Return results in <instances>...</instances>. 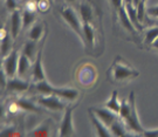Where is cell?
I'll list each match as a JSON object with an SVG mask.
<instances>
[{
	"label": "cell",
	"instance_id": "obj_1",
	"mask_svg": "<svg viewBox=\"0 0 158 137\" xmlns=\"http://www.w3.org/2000/svg\"><path fill=\"white\" fill-rule=\"evenodd\" d=\"M109 70H110L111 79L116 82L132 80V79H135L139 75L138 70L132 68L130 64L125 63L124 61H122V59H118V57L114 61L113 66L110 67Z\"/></svg>",
	"mask_w": 158,
	"mask_h": 137
},
{
	"label": "cell",
	"instance_id": "obj_2",
	"mask_svg": "<svg viewBox=\"0 0 158 137\" xmlns=\"http://www.w3.org/2000/svg\"><path fill=\"white\" fill-rule=\"evenodd\" d=\"M60 14L63 20L68 23V26L79 35V38L85 44V33H83V23H82L83 21L79 13H76V11L72 7H66L60 11Z\"/></svg>",
	"mask_w": 158,
	"mask_h": 137
},
{
	"label": "cell",
	"instance_id": "obj_3",
	"mask_svg": "<svg viewBox=\"0 0 158 137\" xmlns=\"http://www.w3.org/2000/svg\"><path fill=\"white\" fill-rule=\"evenodd\" d=\"M129 100L131 104H132V109H131V113L130 115L124 120V123L127 128L132 130L136 134H143L144 132V128L142 126V123L139 122V117H138V113H137V108H136V100H135V94L134 93H130Z\"/></svg>",
	"mask_w": 158,
	"mask_h": 137
},
{
	"label": "cell",
	"instance_id": "obj_4",
	"mask_svg": "<svg viewBox=\"0 0 158 137\" xmlns=\"http://www.w3.org/2000/svg\"><path fill=\"white\" fill-rule=\"evenodd\" d=\"M19 57H20V53L13 49L7 56L2 59V72L5 73L8 79L15 77L18 75Z\"/></svg>",
	"mask_w": 158,
	"mask_h": 137
},
{
	"label": "cell",
	"instance_id": "obj_5",
	"mask_svg": "<svg viewBox=\"0 0 158 137\" xmlns=\"http://www.w3.org/2000/svg\"><path fill=\"white\" fill-rule=\"evenodd\" d=\"M38 104L52 111H61L66 109V103L61 97L53 94V95H41L38 98Z\"/></svg>",
	"mask_w": 158,
	"mask_h": 137
},
{
	"label": "cell",
	"instance_id": "obj_6",
	"mask_svg": "<svg viewBox=\"0 0 158 137\" xmlns=\"http://www.w3.org/2000/svg\"><path fill=\"white\" fill-rule=\"evenodd\" d=\"M73 107H68L64 110V114L59 128V136H75L73 124Z\"/></svg>",
	"mask_w": 158,
	"mask_h": 137
},
{
	"label": "cell",
	"instance_id": "obj_7",
	"mask_svg": "<svg viewBox=\"0 0 158 137\" xmlns=\"http://www.w3.org/2000/svg\"><path fill=\"white\" fill-rule=\"evenodd\" d=\"M32 77H33L34 82H39V81L46 80L45 69L42 66V46L40 47L36 59L33 62V68H32Z\"/></svg>",
	"mask_w": 158,
	"mask_h": 137
},
{
	"label": "cell",
	"instance_id": "obj_8",
	"mask_svg": "<svg viewBox=\"0 0 158 137\" xmlns=\"http://www.w3.org/2000/svg\"><path fill=\"white\" fill-rule=\"evenodd\" d=\"M90 110L94 114L100 118V120L109 128V127L113 124L115 121L117 120V114H115L114 111L109 110L108 108H90Z\"/></svg>",
	"mask_w": 158,
	"mask_h": 137
},
{
	"label": "cell",
	"instance_id": "obj_9",
	"mask_svg": "<svg viewBox=\"0 0 158 137\" xmlns=\"http://www.w3.org/2000/svg\"><path fill=\"white\" fill-rule=\"evenodd\" d=\"M23 28V18L21 13L15 10L12 12L11 14V26H10V33H11L13 39H17L20 31Z\"/></svg>",
	"mask_w": 158,
	"mask_h": 137
},
{
	"label": "cell",
	"instance_id": "obj_10",
	"mask_svg": "<svg viewBox=\"0 0 158 137\" xmlns=\"http://www.w3.org/2000/svg\"><path fill=\"white\" fill-rule=\"evenodd\" d=\"M6 88L11 91H17V93H23V91L28 90L29 83L23 80V77L18 76V77H12L7 80Z\"/></svg>",
	"mask_w": 158,
	"mask_h": 137
},
{
	"label": "cell",
	"instance_id": "obj_11",
	"mask_svg": "<svg viewBox=\"0 0 158 137\" xmlns=\"http://www.w3.org/2000/svg\"><path fill=\"white\" fill-rule=\"evenodd\" d=\"M54 94L57 95L59 97H61L62 100H66V101H76L77 97L80 95V91L76 89V88H69V87H63V88H57L55 87V90H54Z\"/></svg>",
	"mask_w": 158,
	"mask_h": 137
},
{
	"label": "cell",
	"instance_id": "obj_12",
	"mask_svg": "<svg viewBox=\"0 0 158 137\" xmlns=\"http://www.w3.org/2000/svg\"><path fill=\"white\" fill-rule=\"evenodd\" d=\"M89 115H90L91 123H93V126H94V128H95V130H96V134H97L98 136H103V137L113 136L111 132H110V129L91 111L90 109H89Z\"/></svg>",
	"mask_w": 158,
	"mask_h": 137
},
{
	"label": "cell",
	"instance_id": "obj_13",
	"mask_svg": "<svg viewBox=\"0 0 158 137\" xmlns=\"http://www.w3.org/2000/svg\"><path fill=\"white\" fill-rule=\"evenodd\" d=\"M117 13H118V18H119V23H121V25H122L129 33H131V34H136V33L138 32V29L136 28V26L132 23V21L130 20V18H129V15H128V12H127V10H125L124 5L119 8L118 11H117Z\"/></svg>",
	"mask_w": 158,
	"mask_h": 137
},
{
	"label": "cell",
	"instance_id": "obj_14",
	"mask_svg": "<svg viewBox=\"0 0 158 137\" xmlns=\"http://www.w3.org/2000/svg\"><path fill=\"white\" fill-rule=\"evenodd\" d=\"M83 33H85V45L91 49L95 45V28L91 23H83Z\"/></svg>",
	"mask_w": 158,
	"mask_h": 137
},
{
	"label": "cell",
	"instance_id": "obj_15",
	"mask_svg": "<svg viewBox=\"0 0 158 137\" xmlns=\"http://www.w3.org/2000/svg\"><path fill=\"white\" fill-rule=\"evenodd\" d=\"M31 63H32V60L21 52L20 57H19V64H18V76L20 77L26 76V74L31 69Z\"/></svg>",
	"mask_w": 158,
	"mask_h": 137
},
{
	"label": "cell",
	"instance_id": "obj_16",
	"mask_svg": "<svg viewBox=\"0 0 158 137\" xmlns=\"http://www.w3.org/2000/svg\"><path fill=\"white\" fill-rule=\"evenodd\" d=\"M79 14L83 23H91L94 19V12L89 4L87 2H81L79 6Z\"/></svg>",
	"mask_w": 158,
	"mask_h": 137
},
{
	"label": "cell",
	"instance_id": "obj_17",
	"mask_svg": "<svg viewBox=\"0 0 158 137\" xmlns=\"http://www.w3.org/2000/svg\"><path fill=\"white\" fill-rule=\"evenodd\" d=\"M12 35L11 33H6L2 29V35H1V57H6L13 49H12Z\"/></svg>",
	"mask_w": 158,
	"mask_h": 137
},
{
	"label": "cell",
	"instance_id": "obj_18",
	"mask_svg": "<svg viewBox=\"0 0 158 137\" xmlns=\"http://www.w3.org/2000/svg\"><path fill=\"white\" fill-rule=\"evenodd\" d=\"M124 7L127 12H128V15H129L130 20L132 21V23L136 26V28L138 31L142 29V25L141 21H139V18H138V13H137V7H136L134 4H127L124 2Z\"/></svg>",
	"mask_w": 158,
	"mask_h": 137
},
{
	"label": "cell",
	"instance_id": "obj_19",
	"mask_svg": "<svg viewBox=\"0 0 158 137\" xmlns=\"http://www.w3.org/2000/svg\"><path fill=\"white\" fill-rule=\"evenodd\" d=\"M109 129H110V132L113 136H125L127 135V126L122 118L121 120L117 118L109 127Z\"/></svg>",
	"mask_w": 158,
	"mask_h": 137
},
{
	"label": "cell",
	"instance_id": "obj_20",
	"mask_svg": "<svg viewBox=\"0 0 158 137\" xmlns=\"http://www.w3.org/2000/svg\"><path fill=\"white\" fill-rule=\"evenodd\" d=\"M35 89L41 95H53L55 87H53L47 80H42L39 82H35Z\"/></svg>",
	"mask_w": 158,
	"mask_h": 137
},
{
	"label": "cell",
	"instance_id": "obj_21",
	"mask_svg": "<svg viewBox=\"0 0 158 137\" xmlns=\"http://www.w3.org/2000/svg\"><path fill=\"white\" fill-rule=\"evenodd\" d=\"M38 52L39 51L36 49V41H33V40L27 41L23 48V53L32 60V62H34V60L36 59Z\"/></svg>",
	"mask_w": 158,
	"mask_h": 137
},
{
	"label": "cell",
	"instance_id": "obj_22",
	"mask_svg": "<svg viewBox=\"0 0 158 137\" xmlns=\"http://www.w3.org/2000/svg\"><path fill=\"white\" fill-rule=\"evenodd\" d=\"M104 106H106V108H108L109 110L114 111L115 114H117V115L119 114V110H121V103H119L117 91H114L113 95L110 96V98L106 102Z\"/></svg>",
	"mask_w": 158,
	"mask_h": 137
},
{
	"label": "cell",
	"instance_id": "obj_23",
	"mask_svg": "<svg viewBox=\"0 0 158 137\" xmlns=\"http://www.w3.org/2000/svg\"><path fill=\"white\" fill-rule=\"evenodd\" d=\"M21 18H23V28H28L32 27L36 20V14L34 11H29V10H25L21 13Z\"/></svg>",
	"mask_w": 158,
	"mask_h": 137
},
{
	"label": "cell",
	"instance_id": "obj_24",
	"mask_svg": "<svg viewBox=\"0 0 158 137\" xmlns=\"http://www.w3.org/2000/svg\"><path fill=\"white\" fill-rule=\"evenodd\" d=\"M15 104L19 107V109H23L26 111H32V113H39L40 111V109L32 101H29L27 98H19L18 101H15Z\"/></svg>",
	"mask_w": 158,
	"mask_h": 137
},
{
	"label": "cell",
	"instance_id": "obj_25",
	"mask_svg": "<svg viewBox=\"0 0 158 137\" xmlns=\"http://www.w3.org/2000/svg\"><path fill=\"white\" fill-rule=\"evenodd\" d=\"M44 34V25L41 23H34L29 29V40L38 41L41 39V36Z\"/></svg>",
	"mask_w": 158,
	"mask_h": 137
},
{
	"label": "cell",
	"instance_id": "obj_26",
	"mask_svg": "<svg viewBox=\"0 0 158 137\" xmlns=\"http://www.w3.org/2000/svg\"><path fill=\"white\" fill-rule=\"evenodd\" d=\"M158 38V26L148 28L144 31V40L143 42L145 45H152V42Z\"/></svg>",
	"mask_w": 158,
	"mask_h": 137
},
{
	"label": "cell",
	"instance_id": "obj_27",
	"mask_svg": "<svg viewBox=\"0 0 158 137\" xmlns=\"http://www.w3.org/2000/svg\"><path fill=\"white\" fill-rule=\"evenodd\" d=\"M131 109H132V104H131V102H130V100L129 101H127V100L122 101V103H121V110H119L118 116L124 121L125 118L130 115Z\"/></svg>",
	"mask_w": 158,
	"mask_h": 137
},
{
	"label": "cell",
	"instance_id": "obj_28",
	"mask_svg": "<svg viewBox=\"0 0 158 137\" xmlns=\"http://www.w3.org/2000/svg\"><path fill=\"white\" fill-rule=\"evenodd\" d=\"M32 136H48L49 135V127L47 124H42V126L38 127V129H35L31 132Z\"/></svg>",
	"mask_w": 158,
	"mask_h": 137
},
{
	"label": "cell",
	"instance_id": "obj_29",
	"mask_svg": "<svg viewBox=\"0 0 158 137\" xmlns=\"http://www.w3.org/2000/svg\"><path fill=\"white\" fill-rule=\"evenodd\" d=\"M1 136H20L15 128H7L1 131Z\"/></svg>",
	"mask_w": 158,
	"mask_h": 137
},
{
	"label": "cell",
	"instance_id": "obj_30",
	"mask_svg": "<svg viewBox=\"0 0 158 137\" xmlns=\"http://www.w3.org/2000/svg\"><path fill=\"white\" fill-rule=\"evenodd\" d=\"M147 14H149L150 17L158 18V5L151 6V7H147Z\"/></svg>",
	"mask_w": 158,
	"mask_h": 137
},
{
	"label": "cell",
	"instance_id": "obj_31",
	"mask_svg": "<svg viewBox=\"0 0 158 137\" xmlns=\"http://www.w3.org/2000/svg\"><path fill=\"white\" fill-rule=\"evenodd\" d=\"M5 5L8 11H11V12L15 11V10H17V0H6Z\"/></svg>",
	"mask_w": 158,
	"mask_h": 137
},
{
	"label": "cell",
	"instance_id": "obj_32",
	"mask_svg": "<svg viewBox=\"0 0 158 137\" xmlns=\"http://www.w3.org/2000/svg\"><path fill=\"white\" fill-rule=\"evenodd\" d=\"M109 1H110V4H111V6H113L114 10L116 12L124 5V0H109Z\"/></svg>",
	"mask_w": 158,
	"mask_h": 137
},
{
	"label": "cell",
	"instance_id": "obj_33",
	"mask_svg": "<svg viewBox=\"0 0 158 137\" xmlns=\"http://www.w3.org/2000/svg\"><path fill=\"white\" fill-rule=\"evenodd\" d=\"M143 136L147 137H158V129H151V130H144L142 134Z\"/></svg>",
	"mask_w": 158,
	"mask_h": 137
},
{
	"label": "cell",
	"instance_id": "obj_34",
	"mask_svg": "<svg viewBox=\"0 0 158 137\" xmlns=\"http://www.w3.org/2000/svg\"><path fill=\"white\" fill-rule=\"evenodd\" d=\"M151 46H152L153 48H156V49H157V51H158V38H157V39H156V40H155V41H153V42H152V45H151Z\"/></svg>",
	"mask_w": 158,
	"mask_h": 137
},
{
	"label": "cell",
	"instance_id": "obj_35",
	"mask_svg": "<svg viewBox=\"0 0 158 137\" xmlns=\"http://www.w3.org/2000/svg\"><path fill=\"white\" fill-rule=\"evenodd\" d=\"M141 2H142V0H132V4H134V5H135L136 7L139 5Z\"/></svg>",
	"mask_w": 158,
	"mask_h": 137
},
{
	"label": "cell",
	"instance_id": "obj_36",
	"mask_svg": "<svg viewBox=\"0 0 158 137\" xmlns=\"http://www.w3.org/2000/svg\"><path fill=\"white\" fill-rule=\"evenodd\" d=\"M66 2H68V4H75L76 2V0H64Z\"/></svg>",
	"mask_w": 158,
	"mask_h": 137
},
{
	"label": "cell",
	"instance_id": "obj_37",
	"mask_svg": "<svg viewBox=\"0 0 158 137\" xmlns=\"http://www.w3.org/2000/svg\"><path fill=\"white\" fill-rule=\"evenodd\" d=\"M147 1H148V0H142V2H141V4H139V5L145 6V5H147Z\"/></svg>",
	"mask_w": 158,
	"mask_h": 137
},
{
	"label": "cell",
	"instance_id": "obj_38",
	"mask_svg": "<svg viewBox=\"0 0 158 137\" xmlns=\"http://www.w3.org/2000/svg\"><path fill=\"white\" fill-rule=\"evenodd\" d=\"M33 1H35V2H40L41 0H33Z\"/></svg>",
	"mask_w": 158,
	"mask_h": 137
}]
</instances>
